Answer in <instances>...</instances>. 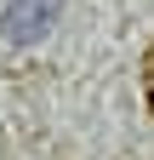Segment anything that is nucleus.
I'll return each instance as SVG.
<instances>
[{"mask_svg":"<svg viewBox=\"0 0 154 160\" xmlns=\"http://www.w3.org/2000/svg\"><path fill=\"white\" fill-rule=\"evenodd\" d=\"M143 97H148V114H154V46H148V63H143Z\"/></svg>","mask_w":154,"mask_h":160,"instance_id":"obj_2","label":"nucleus"},{"mask_svg":"<svg viewBox=\"0 0 154 160\" xmlns=\"http://www.w3.org/2000/svg\"><path fill=\"white\" fill-rule=\"evenodd\" d=\"M63 17V0H6L0 6V40L6 46H40Z\"/></svg>","mask_w":154,"mask_h":160,"instance_id":"obj_1","label":"nucleus"}]
</instances>
